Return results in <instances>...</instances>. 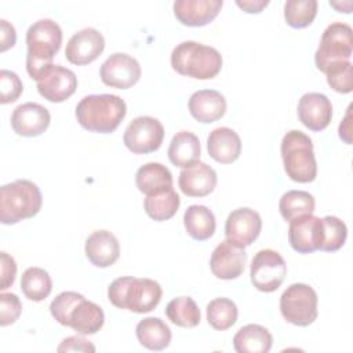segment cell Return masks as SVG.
I'll return each mask as SVG.
<instances>
[{"label":"cell","instance_id":"10","mask_svg":"<svg viewBox=\"0 0 353 353\" xmlns=\"http://www.w3.org/2000/svg\"><path fill=\"white\" fill-rule=\"evenodd\" d=\"M164 139L163 124L150 116H138L127 125L123 142L125 148L135 154L156 152Z\"/></svg>","mask_w":353,"mask_h":353},{"label":"cell","instance_id":"43","mask_svg":"<svg viewBox=\"0 0 353 353\" xmlns=\"http://www.w3.org/2000/svg\"><path fill=\"white\" fill-rule=\"evenodd\" d=\"M17 41L15 28L6 19H0V51L4 52L14 47Z\"/></svg>","mask_w":353,"mask_h":353},{"label":"cell","instance_id":"34","mask_svg":"<svg viewBox=\"0 0 353 353\" xmlns=\"http://www.w3.org/2000/svg\"><path fill=\"white\" fill-rule=\"evenodd\" d=\"M207 321L216 331L229 330L239 316L236 303L229 298H215L207 305Z\"/></svg>","mask_w":353,"mask_h":353},{"label":"cell","instance_id":"28","mask_svg":"<svg viewBox=\"0 0 353 353\" xmlns=\"http://www.w3.org/2000/svg\"><path fill=\"white\" fill-rule=\"evenodd\" d=\"M167 154L174 165L181 168L189 167L190 164L200 160V141L190 131H179L172 137Z\"/></svg>","mask_w":353,"mask_h":353},{"label":"cell","instance_id":"9","mask_svg":"<svg viewBox=\"0 0 353 353\" xmlns=\"http://www.w3.org/2000/svg\"><path fill=\"white\" fill-rule=\"evenodd\" d=\"M251 283L262 292L276 291L287 276V265L283 256L270 248L258 251L250 266Z\"/></svg>","mask_w":353,"mask_h":353},{"label":"cell","instance_id":"41","mask_svg":"<svg viewBox=\"0 0 353 353\" xmlns=\"http://www.w3.org/2000/svg\"><path fill=\"white\" fill-rule=\"evenodd\" d=\"M0 266H1V281H0V290L4 291L8 287L12 285L15 276H17V263L15 259L8 255L7 252H0Z\"/></svg>","mask_w":353,"mask_h":353},{"label":"cell","instance_id":"7","mask_svg":"<svg viewBox=\"0 0 353 353\" xmlns=\"http://www.w3.org/2000/svg\"><path fill=\"white\" fill-rule=\"evenodd\" d=\"M353 50V30L347 23L334 22L321 34L314 62L320 72H325L331 65L350 61Z\"/></svg>","mask_w":353,"mask_h":353},{"label":"cell","instance_id":"12","mask_svg":"<svg viewBox=\"0 0 353 353\" xmlns=\"http://www.w3.org/2000/svg\"><path fill=\"white\" fill-rule=\"evenodd\" d=\"M141 73L139 62L125 52L112 54L99 70L102 83L119 90H127L135 85L141 79Z\"/></svg>","mask_w":353,"mask_h":353},{"label":"cell","instance_id":"22","mask_svg":"<svg viewBox=\"0 0 353 353\" xmlns=\"http://www.w3.org/2000/svg\"><path fill=\"white\" fill-rule=\"evenodd\" d=\"M188 106L193 119L210 124L223 117L228 105L225 97L219 91L200 90L190 95Z\"/></svg>","mask_w":353,"mask_h":353},{"label":"cell","instance_id":"2","mask_svg":"<svg viewBox=\"0 0 353 353\" xmlns=\"http://www.w3.org/2000/svg\"><path fill=\"white\" fill-rule=\"evenodd\" d=\"M163 290L152 279H138L123 276L113 280L108 288V299L119 309H127L134 313H149L161 301Z\"/></svg>","mask_w":353,"mask_h":353},{"label":"cell","instance_id":"5","mask_svg":"<svg viewBox=\"0 0 353 353\" xmlns=\"http://www.w3.org/2000/svg\"><path fill=\"white\" fill-rule=\"evenodd\" d=\"M43 204L39 186L29 179H17L0 189V222L14 225L34 216Z\"/></svg>","mask_w":353,"mask_h":353},{"label":"cell","instance_id":"42","mask_svg":"<svg viewBox=\"0 0 353 353\" xmlns=\"http://www.w3.org/2000/svg\"><path fill=\"white\" fill-rule=\"evenodd\" d=\"M58 352H95V346L83 336L73 335L65 338L57 347Z\"/></svg>","mask_w":353,"mask_h":353},{"label":"cell","instance_id":"19","mask_svg":"<svg viewBox=\"0 0 353 353\" xmlns=\"http://www.w3.org/2000/svg\"><path fill=\"white\" fill-rule=\"evenodd\" d=\"M216 181L215 170L199 160L179 172L178 185L181 192L189 197H205L214 192Z\"/></svg>","mask_w":353,"mask_h":353},{"label":"cell","instance_id":"39","mask_svg":"<svg viewBox=\"0 0 353 353\" xmlns=\"http://www.w3.org/2000/svg\"><path fill=\"white\" fill-rule=\"evenodd\" d=\"M23 91V84L12 70L1 69L0 72V102L3 105L15 102Z\"/></svg>","mask_w":353,"mask_h":353},{"label":"cell","instance_id":"24","mask_svg":"<svg viewBox=\"0 0 353 353\" xmlns=\"http://www.w3.org/2000/svg\"><path fill=\"white\" fill-rule=\"evenodd\" d=\"M172 174L161 163H146L135 174V183L141 193L153 196L172 189Z\"/></svg>","mask_w":353,"mask_h":353},{"label":"cell","instance_id":"20","mask_svg":"<svg viewBox=\"0 0 353 353\" xmlns=\"http://www.w3.org/2000/svg\"><path fill=\"white\" fill-rule=\"evenodd\" d=\"M222 0H176L174 15L185 26H205L219 14Z\"/></svg>","mask_w":353,"mask_h":353},{"label":"cell","instance_id":"4","mask_svg":"<svg viewBox=\"0 0 353 353\" xmlns=\"http://www.w3.org/2000/svg\"><path fill=\"white\" fill-rule=\"evenodd\" d=\"M172 69L197 80L214 79L222 69L221 52L210 46L197 41H182L171 52Z\"/></svg>","mask_w":353,"mask_h":353},{"label":"cell","instance_id":"11","mask_svg":"<svg viewBox=\"0 0 353 353\" xmlns=\"http://www.w3.org/2000/svg\"><path fill=\"white\" fill-rule=\"evenodd\" d=\"M34 81L39 94L54 103L66 101L77 88V77L74 72L54 63L46 68Z\"/></svg>","mask_w":353,"mask_h":353},{"label":"cell","instance_id":"38","mask_svg":"<svg viewBox=\"0 0 353 353\" xmlns=\"http://www.w3.org/2000/svg\"><path fill=\"white\" fill-rule=\"evenodd\" d=\"M81 299H84V295L76 291H63L52 299L50 305V312L61 325L69 327V316Z\"/></svg>","mask_w":353,"mask_h":353},{"label":"cell","instance_id":"26","mask_svg":"<svg viewBox=\"0 0 353 353\" xmlns=\"http://www.w3.org/2000/svg\"><path fill=\"white\" fill-rule=\"evenodd\" d=\"M272 345V334L259 324H247L233 336V347L237 353H268Z\"/></svg>","mask_w":353,"mask_h":353},{"label":"cell","instance_id":"13","mask_svg":"<svg viewBox=\"0 0 353 353\" xmlns=\"http://www.w3.org/2000/svg\"><path fill=\"white\" fill-rule=\"evenodd\" d=\"M288 241L292 250L299 254H310L320 250L323 244L321 218L307 214L290 221Z\"/></svg>","mask_w":353,"mask_h":353},{"label":"cell","instance_id":"27","mask_svg":"<svg viewBox=\"0 0 353 353\" xmlns=\"http://www.w3.org/2000/svg\"><path fill=\"white\" fill-rule=\"evenodd\" d=\"M135 335L143 347L154 352L168 347L172 338L170 327L159 317H145L141 320L135 327Z\"/></svg>","mask_w":353,"mask_h":353},{"label":"cell","instance_id":"1","mask_svg":"<svg viewBox=\"0 0 353 353\" xmlns=\"http://www.w3.org/2000/svg\"><path fill=\"white\" fill-rule=\"evenodd\" d=\"M127 113L124 99L114 94H91L80 99L76 106L77 123L87 131L110 134Z\"/></svg>","mask_w":353,"mask_h":353},{"label":"cell","instance_id":"21","mask_svg":"<svg viewBox=\"0 0 353 353\" xmlns=\"http://www.w3.org/2000/svg\"><path fill=\"white\" fill-rule=\"evenodd\" d=\"M84 251L94 266L109 268L120 256V244L112 232L101 229L87 237Z\"/></svg>","mask_w":353,"mask_h":353},{"label":"cell","instance_id":"44","mask_svg":"<svg viewBox=\"0 0 353 353\" xmlns=\"http://www.w3.org/2000/svg\"><path fill=\"white\" fill-rule=\"evenodd\" d=\"M352 105L347 106L346 114L339 124V138L345 141L347 145L352 143Z\"/></svg>","mask_w":353,"mask_h":353},{"label":"cell","instance_id":"36","mask_svg":"<svg viewBox=\"0 0 353 353\" xmlns=\"http://www.w3.org/2000/svg\"><path fill=\"white\" fill-rule=\"evenodd\" d=\"M323 222V244L320 251L334 252L343 247L347 237V228L338 216L327 215L321 218Z\"/></svg>","mask_w":353,"mask_h":353},{"label":"cell","instance_id":"15","mask_svg":"<svg viewBox=\"0 0 353 353\" xmlns=\"http://www.w3.org/2000/svg\"><path fill=\"white\" fill-rule=\"evenodd\" d=\"M262 229L261 215L248 207L233 210L225 223L226 239L241 247L251 245L259 236Z\"/></svg>","mask_w":353,"mask_h":353},{"label":"cell","instance_id":"8","mask_svg":"<svg viewBox=\"0 0 353 353\" xmlns=\"http://www.w3.org/2000/svg\"><path fill=\"white\" fill-rule=\"evenodd\" d=\"M317 294L310 285L295 283L281 294L280 312L288 323L298 327H307L317 319Z\"/></svg>","mask_w":353,"mask_h":353},{"label":"cell","instance_id":"32","mask_svg":"<svg viewBox=\"0 0 353 353\" xmlns=\"http://www.w3.org/2000/svg\"><path fill=\"white\" fill-rule=\"evenodd\" d=\"M179 204L181 199L172 188L159 194L146 196L143 201V208L149 218L157 222H163L172 218L176 214Z\"/></svg>","mask_w":353,"mask_h":353},{"label":"cell","instance_id":"30","mask_svg":"<svg viewBox=\"0 0 353 353\" xmlns=\"http://www.w3.org/2000/svg\"><path fill=\"white\" fill-rule=\"evenodd\" d=\"M168 320L182 328H194L200 324V309L190 296H178L165 306Z\"/></svg>","mask_w":353,"mask_h":353},{"label":"cell","instance_id":"35","mask_svg":"<svg viewBox=\"0 0 353 353\" xmlns=\"http://www.w3.org/2000/svg\"><path fill=\"white\" fill-rule=\"evenodd\" d=\"M316 0H287L284 4V19L295 29L307 28L317 15Z\"/></svg>","mask_w":353,"mask_h":353},{"label":"cell","instance_id":"18","mask_svg":"<svg viewBox=\"0 0 353 353\" xmlns=\"http://www.w3.org/2000/svg\"><path fill=\"white\" fill-rule=\"evenodd\" d=\"M299 121L312 131L327 128L332 119V105L321 92H306L298 102Z\"/></svg>","mask_w":353,"mask_h":353},{"label":"cell","instance_id":"37","mask_svg":"<svg viewBox=\"0 0 353 353\" xmlns=\"http://www.w3.org/2000/svg\"><path fill=\"white\" fill-rule=\"evenodd\" d=\"M324 74L327 76L328 85L334 91L339 94H349L353 91V65L350 61L331 65Z\"/></svg>","mask_w":353,"mask_h":353},{"label":"cell","instance_id":"16","mask_svg":"<svg viewBox=\"0 0 353 353\" xmlns=\"http://www.w3.org/2000/svg\"><path fill=\"white\" fill-rule=\"evenodd\" d=\"M103 50L105 39L102 33L94 28H84L69 39L65 57L70 63L83 66L94 62Z\"/></svg>","mask_w":353,"mask_h":353},{"label":"cell","instance_id":"40","mask_svg":"<svg viewBox=\"0 0 353 353\" xmlns=\"http://www.w3.org/2000/svg\"><path fill=\"white\" fill-rule=\"evenodd\" d=\"M22 313V303L12 292L0 294V325L7 327L14 324Z\"/></svg>","mask_w":353,"mask_h":353},{"label":"cell","instance_id":"14","mask_svg":"<svg viewBox=\"0 0 353 353\" xmlns=\"http://www.w3.org/2000/svg\"><path fill=\"white\" fill-rule=\"evenodd\" d=\"M247 263V252L244 247L230 240L221 241L211 254L210 268L215 277L221 280H233L241 276Z\"/></svg>","mask_w":353,"mask_h":353},{"label":"cell","instance_id":"3","mask_svg":"<svg viewBox=\"0 0 353 353\" xmlns=\"http://www.w3.org/2000/svg\"><path fill=\"white\" fill-rule=\"evenodd\" d=\"M61 44L62 29L55 21L44 18L29 26L26 32V70L33 80L52 65V58L59 51Z\"/></svg>","mask_w":353,"mask_h":353},{"label":"cell","instance_id":"25","mask_svg":"<svg viewBox=\"0 0 353 353\" xmlns=\"http://www.w3.org/2000/svg\"><path fill=\"white\" fill-rule=\"evenodd\" d=\"M105 323V314L95 302L81 299L69 316V327L81 335L97 334Z\"/></svg>","mask_w":353,"mask_h":353},{"label":"cell","instance_id":"6","mask_svg":"<svg viewBox=\"0 0 353 353\" xmlns=\"http://www.w3.org/2000/svg\"><path fill=\"white\" fill-rule=\"evenodd\" d=\"M280 150L284 171L291 181L309 183L316 179L317 161L309 135L299 130L288 131L281 139Z\"/></svg>","mask_w":353,"mask_h":353},{"label":"cell","instance_id":"45","mask_svg":"<svg viewBox=\"0 0 353 353\" xmlns=\"http://www.w3.org/2000/svg\"><path fill=\"white\" fill-rule=\"evenodd\" d=\"M237 7H240L243 11L248 12V14H258L261 12L268 4V0H237L236 1Z\"/></svg>","mask_w":353,"mask_h":353},{"label":"cell","instance_id":"17","mask_svg":"<svg viewBox=\"0 0 353 353\" xmlns=\"http://www.w3.org/2000/svg\"><path fill=\"white\" fill-rule=\"evenodd\" d=\"M51 116L47 108L36 102L17 106L11 114V127L21 137L41 135L50 125Z\"/></svg>","mask_w":353,"mask_h":353},{"label":"cell","instance_id":"33","mask_svg":"<svg viewBox=\"0 0 353 353\" xmlns=\"http://www.w3.org/2000/svg\"><path fill=\"white\" fill-rule=\"evenodd\" d=\"M314 205V197L305 190H288L280 197L279 201L280 214L287 222L302 215L313 214Z\"/></svg>","mask_w":353,"mask_h":353},{"label":"cell","instance_id":"31","mask_svg":"<svg viewBox=\"0 0 353 353\" xmlns=\"http://www.w3.org/2000/svg\"><path fill=\"white\" fill-rule=\"evenodd\" d=\"M21 290L23 295L33 302L46 299L52 290V280L43 268H28L21 277Z\"/></svg>","mask_w":353,"mask_h":353},{"label":"cell","instance_id":"29","mask_svg":"<svg viewBox=\"0 0 353 353\" xmlns=\"http://www.w3.org/2000/svg\"><path fill=\"white\" fill-rule=\"evenodd\" d=\"M183 225L188 234L197 241L208 240L216 228L212 211L201 204L189 205L183 214Z\"/></svg>","mask_w":353,"mask_h":353},{"label":"cell","instance_id":"23","mask_svg":"<svg viewBox=\"0 0 353 353\" xmlns=\"http://www.w3.org/2000/svg\"><path fill=\"white\" fill-rule=\"evenodd\" d=\"M207 150L211 159L221 164H230L240 157L241 139L239 134L229 127L212 130L207 138Z\"/></svg>","mask_w":353,"mask_h":353}]
</instances>
